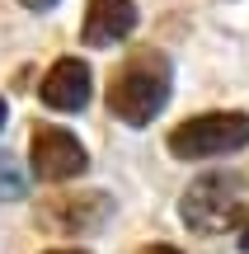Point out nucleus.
I'll return each instance as SVG.
<instances>
[{
	"label": "nucleus",
	"mask_w": 249,
	"mask_h": 254,
	"mask_svg": "<svg viewBox=\"0 0 249 254\" xmlns=\"http://www.w3.org/2000/svg\"><path fill=\"white\" fill-rule=\"evenodd\" d=\"M174 90V71H169V57L160 52H137L118 75H113L108 90V113L127 127H146L150 118H160V109L169 104Z\"/></svg>",
	"instance_id": "f257e3e1"
},
{
	"label": "nucleus",
	"mask_w": 249,
	"mask_h": 254,
	"mask_svg": "<svg viewBox=\"0 0 249 254\" xmlns=\"http://www.w3.org/2000/svg\"><path fill=\"white\" fill-rule=\"evenodd\" d=\"M249 146V113H198L169 132V155L174 160H216Z\"/></svg>",
	"instance_id": "f03ea898"
},
{
	"label": "nucleus",
	"mask_w": 249,
	"mask_h": 254,
	"mask_svg": "<svg viewBox=\"0 0 249 254\" xmlns=\"http://www.w3.org/2000/svg\"><path fill=\"white\" fill-rule=\"evenodd\" d=\"M179 217L198 236H221V231L240 226L245 202H240V179L235 174H202L179 202Z\"/></svg>",
	"instance_id": "7ed1b4c3"
},
{
	"label": "nucleus",
	"mask_w": 249,
	"mask_h": 254,
	"mask_svg": "<svg viewBox=\"0 0 249 254\" xmlns=\"http://www.w3.org/2000/svg\"><path fill=\"white\" fill-rule=\"evenodd\" d=\"M28 165H33L38 179L61 184V179H75V174H85V165H90V151L75 141V132L38 123V127H33V141H28Z\"/></svg>",
	"instance_id": "20e7f679"
},
{
	"label": "nucleus",
	"mask_w": 249,
	"mask_h": 254,
	"mask_svg": "<svg viewBox=\"0 0 249 254\" xmlns=\"http://www.w3.org/2000/svg\"><path fill=\"white\" fill-rule=\"evenodd\" d=\"M90 85H94L90 66H85L80 57H61V62L43 75V90L38 94H43V104L56 109V113H80L85 104H90Z\"/></svg>",
	"instance_id": "39448f33"
},
{
	"label": "nucleus",
	"mask_w": 249,
	"mask_h": 254,
	"mask_svg": "<svg viewBox=\"0 0 249 254\" xmlns=\"http://www.w3.org/2000/svg\"><path fill=\"white\" fill-rule=\"evenodd\" d=\"M137 28V5L132 0H90L85 5V47H113Z\"/></svg>",
	"instance_id": "423d86ee"
},
{
	"label": "nucleus",
	"mask_w": 249,
	"mask_h": 254,
	"mask_svg": "<svg viewBox=\"0 0 249 254\" xmlns=\"http://www.w3.org/2000/svg\"><path fill=\"white\" fill-rule=\"evenodd\" d=\"M52 217H56V226H66V231H90V226H99V221L108 217V198H103V193H90V198H56Z\"/></svg>",
	"instance_id": "0eeeda50"
},
{
	"label": "nucleus",
	"mask_w": 249,
	"mask_h": 254,
	"mask_svg": "<svg viewBox=\"0 0 249 254\" xmlns=\"http://www.w3.org/2000/svg\"><path fill=\"white\" fill-rule=\"evenodd\" d=\"M28 189V179L19 174V165L9 160V155H0V202H19Z\"/></svg>",
	"instance_id": "6e6552de"
},
{
	"label": "nucleus",
	"mask_w": 249,
	"mask_h": 254,
	"mask_svg": "<svg viewBox=\"0 0 249 254\" xmlns=\"http://www.w3.org/2000/svg\"><path fill=\"white\" fill-rule=\"evenodd\" d=\"M141 254H184V250H174V245H146Z\"/></svg>",
	"instance_id": "1a4fd4ad"
},
{
	"label": "nucleus",
	"mask_w": 249,
	"mask_h": 254,
	"mask_svg": "<svg viewBox=\"0 0 249 254\" xmlns=\"http://www.w3.org/2000/svg\"><path fill=\"white\" fill-rule=\"evenodd\" d=\"M19 5H24V9H52L56 0H19Z\"/></svg>",
	"instance_id": "9d476101"
},
{
	"label": "nucleus",
	"mask_w": 249,
	"mask_h": 254,
	"mask_svg": "<svg viewBox=\"0 0 249 254\" xmlns=\"http://www.w3.org/2000/svg\"><path fill=\"white\" fill-rule=\"evenodd\" d=\"M235 245H240V250L249 254V221H245V226H240V240H235Z\"/></svg>",
	"instance_id": "9b49d317"
},
{
	"label": "nucleus",
	"mask_w": 249,
	"mask_h": 254,
	"mask_svg": "<svg viewBox=\"0 0 249 254\" xmlns=\"http://www.w3.org/2000/svg\"><path fill=\"white\" fill-rule=\"evenodd\" d=\"M47 254H85V250H47Z\"/></svg>",
	"instance_id": "f8f14e48"
},
{
	"label": "nucleus",
	"mask_w": 249,
	"mask_h": 254,
	"mask_svg": "<svg viewBox=\"0 0 249 254\" xmlns=\"http://www.w3.org/2000/svg\"><path fill=\"white\" fill-rule=\"evenodd\" d=\"M0 127H5V99H0Z\"/></svg>",
	"instance_id": "ddd939ff"
}]
</instances>
